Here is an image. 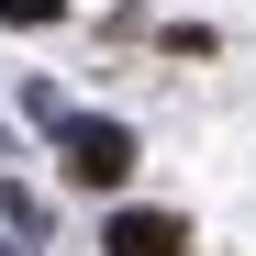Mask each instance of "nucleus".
<instances>
[{"label": "nucleus", "mask_w": 256, "mask_h": 256, "mask_svg": "<svg viewBox=\"0 0 256 256\" xmlns=\"http://www.w3.org/2000/svg\"><path fill=\"white\" fill-rule=\"evenodd\" d=\"M190 234L178 223H167V212H122V223H112V256H178Z\"/></svg>", "instance_id": "f03ea898"}, {"label": "nucleus", "mask_w": 256, "mask_h": 256, "mask_svg": "<svg viewBox=\"0 0 256 256\" xmlns=\"http://www.w3.org/2000/svg\"><path fill=\"white\" fill-rule=\"evenodd\" d=\"M122 167H134V145H122L112 122H90V134H78V156H67V178H90V190H122Z\"/></svg>", "instance_id": "f257e3e1"}]
</instances>
